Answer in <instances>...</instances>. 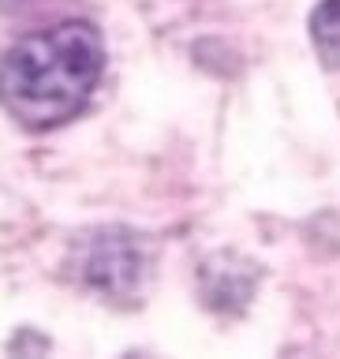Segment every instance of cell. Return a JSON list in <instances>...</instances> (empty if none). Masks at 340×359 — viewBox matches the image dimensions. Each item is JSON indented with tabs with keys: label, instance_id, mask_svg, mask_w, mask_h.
Returning <instances> with one entry per match:
<instances>
[{
	"label": "cell",
	"instance_id": "6da1fadb",
	"mask_svg": "<svg viewBox=\"0 0 340 359\" xmlns=\"http://www.w3.org/2000/svg\"><path fill=\"white\" fill-rule=\"evenodd\" d=\"M105 72L101 34L83 19L56 22L11 45L0 64V105L22 128H60L86 109Z\"/></svg>",
	"mask_w": 340,
	"mask_h": 359
},
{
	"label": "cell",
	"instance_id": "7a4b0ae2",
	"mask_svg": "<svg viewBox=\"0 0 340 359\" xmlns=\"http://www.w3.org/2000/svg\"><path fill=\"white\" fill-rule=\"evenodd\" d=\"M83 273L109 296H131L142 277V251L128 232H97L83 258Z\"/></svg>",
	"mask_w": 340,
	"mask_h": 359
},
{
	"label": "cell",
	"instance_id": "3957f363",
	"mask_svg": "<svg viewBox=\"0 0 340 359\" xmlns=\"http://www.w3.org/2000/svg\"><path fill=\"white\" fill-rule=\"evenodd\" d=\"M311 38L325 67H340V0H322L311 15Z\"/></svg>",
	"mask_w": 340,
	"mask_h": 359
}]
</instances>
